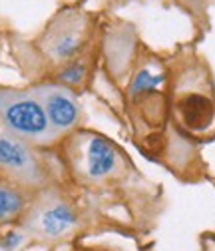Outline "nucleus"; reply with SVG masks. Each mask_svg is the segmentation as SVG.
<instances>
[{
    "mask_svg": "<svg viewBox=\"0 0 215 251\" xmlns=\"http://www.w3.org/2000/svg\"><path fill=\"white\" fill-rule=\"evenodd\" d=\"M56 78H58V84H62V86H66L70 90L80 88L88 78V62H86V58L80 56V58H76L72 62L62 64L58 68Z\"/></svg>",
    "mask_w": 215,
    "mask_h": 251,
    "instance_id": "nucleus-10",
    "label": "nucleus"
},
{
    "mask_svg": "<svg viewBox=\"0 0 215 251\" xmlns=\"http://www.w3.org/2000/svg\"><path fill=\"white\" fill-rule=\"evenodd\" d=\"M90 20L76 10H64L52 18L40 38V48L46 58L62 66L82 56L88 46Z\"/></svg>",
    "mask_w": 215,
    "mask_h": 251,
    "instance_id": "nucleus-4",
    "label": "nucleus"
},
{
    "mask_svg": "<svg viewBox=\"0 0 215 251\" xmlns=\"http://www.w3.org/2000/svg\"><path fill=\"white\" fill-rule=\"evenodd\" d=\"M0 124L4 132L34 148L50 146L60 138L34 90H0Z\"/></svg>",
    "mask_w": 215,
    "mask_h": 251,
    "instance_id": "nucleus-2",
    "label": "nucleus"
},
{
    "mask_svg": "<svg viewBox=\"0 0 215 251\" xmlns=\"http://www.w3.org/2000/svg\"><path fill=\"white\" fill-rule=\"evenodd\" d=\"M24 241V235L20 231H8L2 235V239H0V247H2L4 251H16Z\"/></svg>",
    "mask_w": 215,
    "mask_h": 251,
    "instance_id": "nucleus-11",
    "label": "nucleus"
},
{
    "mask_svg": "<svg viewBox=\"0 0 215 251\" xmlns=\"http://www.w3.org/2000/svg\"><path fill=\"white\" fill-rule=\"evenodd\" d=\"M30 203H32V198L26 187L0 174V226L12 224L18 217H24Z\"/></svg>",
    "mask_w": 215,
    "mask_h": 251,
    "instance_id": "nucleus-8",
    "label": "nucleus"
},
{
    "mask_svg": "<svg viewBox=\"0 0 215 251\" xmlns=\"http://www.w3.org/2000/svg\"><path fill=\"white\" fill-rule=\"evenodd\" d=\"M66 158L78 177L86 181H104L116 176L121 155L108 138L94 132H78L66 146Z\"/></svg>",
    "mask_w": 215,
    "mask_h": 251,
    "instance_id": "nucleus-3",
    "label": "nucleus"
},
{
    "mask_svg": "<svg viewBox=\"0 0 215 251\" xmlns=\"http://www.w3.org/2000/svg\"><path fill=\"white\" fill-rule=\"evenodd\" d=\"M166 80H167V74L158 62H147V64L138 68V72L134 74V78L130 82V88H128L130 98L138 100V98L147 96V94L160 92L162 86L166 84Z\"/></svg>",
    "mask_w": 215,
    "mask_h": 251,
    "instance_id": "nucleus-9",
    "label": "nucleus"
},
{
    "mask_svg": "<svg viewBox=\"0 0 215 251\" xmlns=\"http://www.w3.org/2000/svg\"><path fill=\"white\" fill-rule=\"evenodd\" d=\"M173 114L179 126L197 140L215 138V88L203 66L183 72L173 94Z\"/></svg>",
    "mask_w": 215,
    "mask_h": 251,
    "instance_id": "nucleus-1",
    "label": "nucleus"
},
{
    "mask_svg": "<svg viewBox=\"0 0 215 251\" xmlns=\"http://www.w3.org/2000/svg\"><path fill=\"white\" fill-rule=\"evenodd\" d=\"M0 174L26 190L42 187L48 177L36 148L10 136L8 132L0 134Z\"/></svg>",
    "mask_w": 215,
    "mask_h": 251,
    "instance_id": "nucleus-6",
    "label": "nucleus"
},
{
    "mask_svg": "<svg viewBox=\"0 0 215 251\" xmlns=\"http://www.w3.org/2000/svg\"><path fill=\"white\" fill-rule=\"evenodd\" d=\"M34 94L42 102L48 122L58 136L78 128L82 122V104L78 102L74 90L62 84H42L34 88Z\"/></svg>",
    "mask_w": 215,
    "mask_h": 251,
    "instance_id": "nucleus-7",
    "label": "nucleus"
},
{
    "mask_svg": "<svg viewBox=\"0 0 215 251\" xmlns=\"http://www.w3.org/2000/svg\"><path fill=\"white\" fill-rule=\"evenodd\" d=\"M78 226V213L70 201L54 192L42 194L24 213V229L42 239H62Z\"/></svg>",
    "mask_w": 215,
    "mask_h": 251,
    "instance_id": "nucleus-5",
    "label": "nucleus"
}]
</instances>
